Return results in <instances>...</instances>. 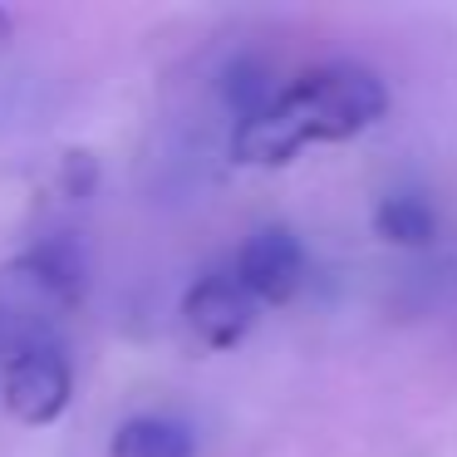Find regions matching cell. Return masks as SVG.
Instances as JSON below:
<instances>
[{
  "instance_id": "obj_1",
  "label": "cell",
  "mask_w": 457,
  "mask_h": 457,
  "mask_svg": "<svg viewBox=\"0 0 457 457\" xmlns=\"http://www.w3.org/2000/svg\"><path fill=\"white\" fill-rule=\"evenodd\" d=\"M388 113V84L369 64L335 60L305 70L261 113L237 123L231 158L246 168H286L310 143H349Z\"/></svg>"
},
{
  "instance_id": "obj_2",
  "label": "cell",
  "mask_w": 457,
  "mask_h": 457,
  "mask_svg": "<svg viewBox=\"0 0 457 457\" xmlns=\"http://www.w3.org/2000/svg\"><path fill=\"white\" fill-rule=\"evenodd\" d=\"M84 300V256L64 237L21 251L0 266V359L60 345V329Z\"/></svg>"
},
{
  "instance_id": "obj_3",
  "label": "cell",
  "mask_w": 457,
  "mask_h": 457,
  "mask_svg": "<svg viewBox=\"0 0 457 457\" xmlns=\"http://www.w3.org/2000/svg\"><path fill=\"white\" fill-rule=\"evenodd\" d=\"M0 398H5L15 423L25 428H50L54 418H64V408L74 398V369L64 345H35L5 359Z\"/></svg>"
},
{
  "instance_id": "obj_4",
  "label": "cell",
  "mask_w": 457,
  "mask_h": 457,
  "mask_svg": "<svg viewBox=\"0 0 457 457\" xmlns=\"http://www.w3.org/2000/svg\"><path fill=\"white\" fill-rule=\"evenodd\" d=\"M241 290L256 305H290L305 290V246L290 227H261L241 241L237 270H231Z\"/></svg>"
},
{
  "instance_id": "obj_5",
  "label": "cell",
  "mask_w": 457,
  "mask_h": 457,
  "mask_svg": "<svg viewBox=\"0 0 457 457\" xmlns=\"http://www.w3.org/2000/svg\"><path fill=\"white\" fill-rule=\"evenodd\" d=\"M182 325L207 349H237L256 325V300L231 276H202L182 295Z\"/></svg>"
},
{
  "instance_id": "obj_6",
  "label": "cell",
  "mask_w": 457,
  "mask_h": 457,
  "mask_svg": "<svg viewBox=\"0 0 457 457\" xmlns=\"http://www.w3.org/2000/svg\"><path fill=\"white\" fill-rule=\"evenodd\" d=\"M109 457H197V433L182 418L138 413L129 423H119Z\"/></svg>"
},
{
  "instance_id": "obj_7",
  "label": "cell",
  "mask_w": 457,
  "mask_h": 457,
  "mask_svg": "<svg viewBox=\"0 0 457 457\" xmlns=\"http://www.w3.org/2000/svg\"><path fill=\"white\" fill-rule=\"evenodd\" d=\"M374 231L388 246L423 251L437 241V212H433V202L418 197V192H388L374 207Z\"/></svg>"
},
{
  "instance_id": "obj_8",
  "label": "cell",
  "mask_w": 457,
  "mask_h": 457,
  "mask_svg": "<svg viewBox=\"0 0 457 457\" xmlns=\"http://www.w3.org/2000/svg\"><path fill=\"white\" fill-rule=\"evenodd\" d=\"M227 99H231V109H237V123L266 109V104L276 99L266 64H261V60H237V64H231V70H227Z\"/></svg>"
},
{
  "instance_id": "obj_9",
  "label": "cell",
  "mask_w": 457,
  "mask_h": 457,
  "mask_svg": "<svg viewBox=\"0 0 457 457\" xmlns=\"http://www.w3.org/2000/svg\"><path fill=\"white\" fill-rule=\"evenodd\" d=\"M94 187H99V162H94V153H64L60 158V192L74 202L94 197Z\"/></svg>"
},
{
  "instance_id": "obj_10",
  "label": "cell",
  "mask_w": 457,
  "mask_h": 457,
  "mask_svg": "<svg viewBox=\"0 0 457 457\" xmlns=\"http://www.w3.org/2000/svg\"><path fill=\"white\" fill-rule=\"evenodd\" d=\"M11 40H15V21H11V11H0V54L11 50Z\"/></svg>"
}]
</instances>
